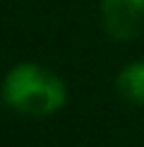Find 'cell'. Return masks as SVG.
Returning a JSON list of instances; mask_svg holds the SVG:
<instances>
[{
	"instance_id": "1",
	"label": "cell",
	"mask_w": 144,
	"mask_h": 147,
	"mask_svg": "<svg viewBox=\"0 0 144 147\" xmlns=\"http://www.w3.org/2000/svg\"><path fill=\"white\" fill-rule=\"evenodd\" d=\"M3 96L15 111L27 116H51L67 99L65 82L36 63L15 65L3 80Z\"/></svg>"
},
{
	"instance_id": "2",
	"label": "cell",
	"mask_w": 144,
	"mask_h": 147,
	"mask_svg": "<svg viewBox=\"0 0 144 147\" xmlns=\"http://www.w3.org/2000/svg\"><path fill=\"white\" fill-rule=\"evenodd\" d=\"M101 17L115 39H135L144 27V0H101Z\"/></svg>"
},
{
	"instance_id": "3",
	"label": "cell",
	"mask_w": 144,
	"mask_h": 147,
	"mask_svg": "<svg viewBox=\"0 0 144 147\" xmlns=\"http://www.w3.org/2000/svg\"><path fill=\"white\" fill-rule=\"evenodd\" d=\"M115 87L123 99L144 106V60H135V63L125 65L115 77Z\"/></svg>"
}]
</instances>
